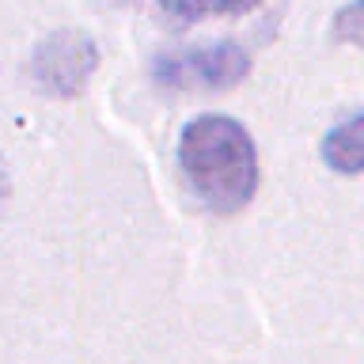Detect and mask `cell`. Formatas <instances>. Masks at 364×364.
Returning <instances> with one entry per match:
<instances>
[{"label": "cell", "mask_w": 364, "mask_h": 364, "mask_svg": "<svg viewBox=\"0 0 364 364\" xmlns=\"http://www.w3.org/2000/svg\"><path fill=\"white\" fill-rule=\"evenodd\" d=\"M250 76V53L235 42L190 46V50L159 53L152 65V80L164 91H228Z\"/></svg>", "instance_id": "2"}, {"label": "cell", "mask_w": 364, "mask_h": 364, "mask_svg": "<svg viewBox=\"0 0 364 364\" xmlns=\"http://www.w3.org/2000/svg\"><path fill=\"white\" fill-rule=\"evenodd\" d=\"M334 38L346 42V46H360L364 42V4L360 0H349L346 8L334 11Z\"/></svg>", "instance_id": "6"}, {"label": "cell", "mask_w": 364, "mask_h": 364, "mask_svg": "<svg viewBox=\"0 0 364 364\" xmlns=\"http://www.w3.org/2000/svg\"><path fill=\"white\" fill-rule=\"evenodd\" d=\"M255 4H262V0H159V8L182 23L209 19V16H239V11H250Z\"/></svg>", "instance_id": "5"}, {"label": "cell", "mask_w": 364, "mask_h": 364, "mask_svg": "<svg viewBox=\"0 0 364 364\" xmlns=\"http://www.w3.org/2000/svg\"><path fill=\"white\" fill-rule=\"evenodd\" d=\"M323 164L338 175H360L364 171V110L346 114L323 136Z\"/></svg>", "instance_id": "4"}, {"label": "cell", "mask_w": 364, "mask_h": 364, "mask_svg": "<svg viewBox=\"0 0 364 364\" xmlns=\"http://www.w3.org/2000/svg\"><path fill=\"white\" fill-rule=\"evenodd\" d=\"M178 167L186 186L209 213H243L258 190V148L243 122L201 114L178 133Z\"/></svg>", "instance_id": "1"}, {"label": "cell", "mask_w": 364, "mask_h": 364, "mask_svg": "<svg viewBox=\"0 0 364 364\" xmlns=\"http://www.w3.org/2000/svg\"><path fill=\"white\" fill-rule=\"evenodd\" d=\"M114 4H129V0H114Z\"/></svg>", "instance_id": "8"}, {"label": "cell", "mask_w": 364, "mask_h": 364, "mask_svg": "<svg viewBox=\"0 0 364 364\" xmlns=\"http://www.w3.org/2000/svg\"><path fill=\"white\" fill-rule=\"evenodd\" d=\"M8 193V171H4V164H0V198Z\"/></svg>", "instance_id": "7"}, {"label": "cell", "mask_w": 364, "mask_h": 364, "mask_svg": "<svg viewBox=\"0 0 364 364\" xmlns=\"http://www.w3.org/2000/svg\"><path fill=\"white\" fill-rule=\"evenodd\" d=\"M99 68V46L84 31H53L31 53V80L42 95L73 99L87 87V80Z\"/></svg>", "instance_id": "3"}]
</instances>
